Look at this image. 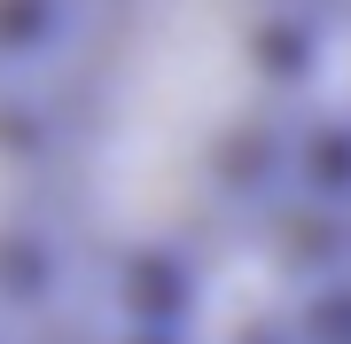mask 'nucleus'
Wrapping results in <instances>:
<instances>
[{
  "label": "nucleus",
  "instance_id": "nucleus-1",
  "mask_svg": "<svg viewBox=\"0 0 351 344\" xmlns=\"http://www.w3.org/2000/svg\"><path fill=\"white\" fill-rule=\"evenodd\" d=\"M47 87L63 242L110 274L195 258L265 165L289 0H78Z\"/></svg>",
  "mask_w": 351,
  "mask_h": 344
},
{
  "label": "nucleus",
  "instance_id": "nucleus-2",
  "mask_svg": "<svg viewBox=\"0 0 351 344\" xmlns=\"http://www.w3.org/2000/svg\"><path fill=\"white\" fill-rule=\"evenodd\" d=\"M55 242H63V204H55L47 102H8L0 94V290Z\"/></svg>",
  "mask_w": 351,
  "mask_h": 344
},
{
  "label": "nucleus",
  "instance_id": "nucleus-3",
  "mask_svg": "<svg viewBox=\"0 0 351 344\" xmlns=\"http://www.w3.org/2000/svg\"><path fill=\"white\" fill-rule=\"evenodd\" d=\"M328 78H336V102L351 110V0H328Z\"/></svg>",
  "mask_w": 351,
  "mask_h": 344
},
{
  "label": "nucleus",
  "instance_id": "nucleus-4",
  "mask_svg": "<svg viewBox=\"0 0 351 344\" xmlns=\"http://www.w3.org/2000/svg\"><path fill=\"white\" fill-rule=\"evenodd\" d=\"M71 8H78V0H0V32H16V24H32V16H55V24H63Z\"/></svg>",
  "mask_w": 351,
  "mask_h": 344
}]
</instances>
